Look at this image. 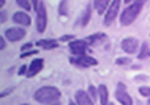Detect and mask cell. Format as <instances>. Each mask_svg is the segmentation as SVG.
Returning a JSON list of instances; mask_svg holds the SVG:
<instances>
[{
  "label": "cell",
  "mask_w": 150,
  "mask_h": 105,
  "mask_svg": "<svg viewBox=\"0 0 150 105\" xmlns=\"http://www.w3.org/2000/svg\"><path fill=\"white\" fill-rule=\"evenodd\" d=\"M34 100L40 104H55L61 99V91L57 87L45 85L34 92Z\"/></svg>",
  "instance_id": "cell-1"
},
{
  "label": "cell",
  "mask_w": 150,
  "mask_h": 105,
  "mask_svg": "<svg viewBox=\"0 0 150 105\" xmlns=\"http://www.w3.org/2000/svg\"><path fill=\"white\" fill-rule=\"evenodd\" d=\"M146 0H133V3L127 7L124 11H122L121 16H120V23L121 25L128 26L130 24H133L136 21V18L138 17V15L141 13V9L144 8Z\"/></svg>",
  "instance_id": "cell-2"
},
{
  "label": "cell",
  "mask_w": 150,
  "mask_h": 105,
  "mask_svg": "<svg viewBox=\"0 0 150 105\" xmlns=\"http://www.w3.org/2000/svg\"><path fill=\"white\" fill-rule=\"evenodd\" d=\"M47 26V12L44 3H38L36 8V28L38 33H44Z\"/></svg>",
  "instance_id": "cell-3"
},
{
  "label": "cell",
  "mask_w": 150,
  "mask_h": 105,
  "mask_svg": "<svg viewBox=\"0 0 150 105\" xmlns=\"http://www.w3.org/2000/svg\"><path fill=\"white\" fill-rule=\"evenodd\" d=\"M120 7H121V0H112L109 4V8L105 9V16H104V25H111L117 17L120 12Z\"/></svg>",
  "instance_id": "cell-4"
},
{
  "label": "cell",
  "mask_w": 150,
  "mask_h": 105,
  "mask_svg": "<svg viewBox=\"0 0 150 105\" xmlns=\"http://www.w3.org/2000/svg\"><path fill=\"white\" fill-rule=\"evenodd\" d=\"M25 36H26V30L24 28H21V26H13V28H8L5 30V38L9 42L21 41Z\"/></svg>",
  "instance_id": "cell-5"
},
{
  "label": "cell",
  "mask_w": 150,
  "mask_h": 105,
  "mask_svg": "<svg viewBox=\"0 0 150 105\" xmlns=\"http://www.w3.org/2000/svg\"><path fill=\"white\" fill-rule=\"evenodd\" d=\"M69 47H70V51L74 55H82V54H86V51H87L88 42L84 41V39H75V41H71L69 44Z\"/></svg>",
  "instance_id": "cell-6"
},
{
  "label": "cell",
  "mask_w": 150,
  "mask_h": 105,
  "mask_svg": "<svg viewBox=\"0 0 150 105\" xmlns=\"http://www.w3.org/2000/svg\"><path fill=\"white\" fill-rule=\"evenodd\" d=\"M116 100L124 105H132L133 103L132 97H130V95H128L127 88L122 83H119V85L116 88Z\"/></svg>",
  "instance_id": "cell-7"
},
{
  "label": "cell",
  "mask_w": 150,
  "mask_h": 105,
  "mask_svg": "<svg viewBox=\"0 0 150 105\" xmlns=\"http://www.w3.org/2000/svg\"><path fill=\"white\" fill-rule=\"evenodd\" d=\"M44 68V59L42 58H36L30 62V64L28 66V70H26V78H33L36 76L37 74L42 71Z\"/></svg>",
  "instance_id": "cell-8"
},
{
  "label": "cell",
  "mask_w": 150,
  "mask_h": 105,
  "mask_svg": "<svg viewBox=\"0 0 150 105\" xmlns=\"http://www.w3.org/2000/svg\"><path fill=\"white\" fill-rule=\"evenodd\" d=\"M138 45H140V42H138L137 38H134V37H127L121 42V49L127 54H134L138 49Z\"/></svg>",
  "instance_id": "cell-9"
},
{
  "label": "cell",
  "mask_w": 150,
  "mask_h": 105,
  "mask_svg": "<svg viewBox=\"0 0 150 105\" xmlns=\"http://www.w3.org/2000/svg\"><path fill=\"white\" fill-rule=\"evenodd\" d=\"M71 62L79 67H91V66H96V64H98V61H96L95 58L88 56V55H86V54L76 55V58H71Z\"/></svg>",
  "instance_id": "cell-10"
},
{
  "label": "cell",
  "mask_w": 150,
  "mask_h": 105,
  "mask_svg": "<svg viewBox=\"0 0 150 105\" xmlns=\"http://www.w3.org/2000/svg\"><path fill=\"white\" fill-rule=\"evenodd\" d=\"M12 21L15 24L20 26H29L32 24V18L26 12H23V11H18V12H15L12 16Z\"/></svg>",
  "instance_id": "cell-11"
},
{
  "label": "cell",
  "mask_w": 150,
  "mask_h": 105,
  "mask_svg": "<svg viewBox=\"0 0 150 105\" xmlns=\"http://www.w3.org/2000/svg\"><path fill=\"white\" fill-rule=\"evenodd\" d=\"M75 101L79 105H92L93 104L92 99L90 97L88 92H84V91H82V89L75 92Z\"/></svg>",
  "instance_id": "cell-12"
},
{
  "label": "cell",
  "mask_w": 150,
  "mask_h": 105,
  "mask_svg": "<svg viewBox=\"0 0 150 105\" xmlns=\"http://www.w3.org/2000/svg\"><path fill=\"white\" fill-rule=\"evenodd\" d=\"M36 45L45 50H52V49L58 47V42L55 39H40V41L36 42Z\"/></svg>",
  "instance_id": "cell-13"
},
{
  "label": "cell",
  "mask_w": 150,
  "mask_h": 105,
  "mask_svg": "<svg viewBox=\"0 0 150 105\" xmlns=\"http://www.w3.org/2000/svg\"><path fill=\"white\" fill-rule=\"evenodd\" d=\"M98 93H99V99H100V103L103 105H105L108 103V89L104 84H100L98 88Z\"/></svg>",
  "instance_id": "cell-14"
},
{
  "label": "cell",
  "mask_w": 150,
  "mask_h": 105,
  "mask_svg": "<svg viewBox=\"0 0 150 105\" xmlns=\"http://www.w3.org/2000/svg\"><path fill=\"white\" fill-rule=\"evenodd\" d=\"M109 4V0H93V5H95V9L98 11L99 15L105 12L107 7Z\"/></svg>",
  "instance_id": "cell-15"
},
{
  "label": "cell",
  "mask_w": 150,
  "mask_h": 105,
  "mask_svg": "<svg viewBox=\"0 0 150 105\" xmlns=\"http://www.w3.org/2000/svg\"><path fill=\"white\" fill-rule=\"evenodd\" d=\"M90 18H91V5L88 4L87 7H86L84 13H83V16H82V20H80V24H82V26L87 25V24L90 23Z\"/></svg>",
  "instance_id": "cell-16"
},
{
  "label": "cell",
  "mask_w": 150,
  "mask_h": 105,
  "mask_svg": "<svg viewBox=\"0 0 150 105\" xmlns=\"http://www.w3.org/2000/svg\"><path fill=\"white\" fill-rule=\"evenodd\" d=\"M150 56V49L148 46L146 42H144L142 46H141V51L138 54V59H145V58H149Z\"/></svg>",
  "instance_id": "cell-17"
},
{
  "label": "cell",
  "mask_w": 150,
  "mask_h": 105,
  "mask_svg": "<svg viewBox=\"0 0 150 105\" xmlns=\"http://www.w3.org/2000/svg\"><path fill=\"white\" fill-rule=\"evenodd\" d=\"M104 34H101V33H96V34H92V36H90L86 41L88 42V45H93V44H98V42H100V39H103L104 38Z\"/></svg>",
  "instance_id": "cell-18"
},
{
  "label": "cell",
  "mask_w": 150,
  "mask_h": 105,
  "mask_svg": "<svg viewBox=\"0 0 150 105\" xmlns=\"http://www.w3.org/2000/svg\"><path fill=\"white\" fill-rule=\"evenodd\" d=\"M67 9H69V0H62V1L59 3V8H58L59 15L61 16H66L67 15Z\"/></svg>",
  "instance_id": "cell-19"
},
{
  "label": "cell",
  "mask_w": 150,
  "mask_h": 105,
  "mask_svg": "<svg viewBox=\"0 0 150 105\" xmlns=\"http://www.w3.org/2000/svg\"><path fill=\"white\" fill-rule=\"evenodd\" d=\"M17 5H20L23 9L25 11H30L32 9V4H30V0H16Z\"/></svg>",
  "instance_id": "cell-20"
},
{
  "label": "cell",
  "mask_w": 150,
  "mask_h": 105,
  "mask_svg": "<svg viewBox=\"0 0 150 105\" xmlns=\"http://www.w3.org/2000/svg\"><path fill=\"white\" fill-rule=\"evenodd\" d=\"M88 95H90V97L92 99V101L95 103L96 99H98V89H96L93 85H90V87H88Z\"/></svg>",
  "instance_id": "cell-21"
},
{
  "label": "cell",
  "mask_w": 150,
  "mask_h": 105,
  "mask_svg": "<svg viewBox=\"0 0 150 105\" xmlns=\"http://www.w3.org/2000/svg\"><path fill=\"white\" fill-rule=\"evenodd\" d=\"M138 92H140L142 96H145V97H149V96H150V87H146V85H144V87H140Z\"/></svg>",
  "instance_id": "cell-22"
},
{
  "label": "cell",
  "mask_w": 150,
  "mask_h": 105,
  "mask_svg": "<svg viewBox=\"0 0 150 105\" xmlns=\"http://www.w3.org/2000/svg\"><path fill=\"white\" fill-rule=\"evenodd\" d=\"M130 62H132L130 58H117L116 59V64H119V66H124V64H128Z\"/></svg>",
  "instance_id": "cell-23"
},
{
  "label": "cell",
  "mask_w": 150,
  "mask_h": 105,
  "mask_svg": "<svg viewBox=\"0 0 150 105\" xmlns=\"http://www.w3.org/2000/svg\"><path fill=\"white\" fill-rule=\"evenodd\" d=\"M7 18H8L7 11H1V9H0V24H4L5 21H7Z\"/></svg>",
  "instance_id": "cell-24"
},
{
  "label": "cell",
  "mask_w": 150,
  "mask_h": 105,
  "mask_svg": "<svg viewBox=\"0 0 150 105\" xmlns=\"http://www.w3.org/2000/svg\"><path fill=\"white\" fill-rule=\"evenodd\" d=\"M38 53V50H29V51H25V53H23L21 54V58H28V56H30V55H34V54H37Z\"/></svg>",
  "instance_id": "cell-25"
},
{
  "label": "cell",
  "mask_w": 150,
  "mask_h": 105,
  "mask_svg": "<svg viewBox=\"0 0 150 105\" xmlns=\"http://www.w3.org/2000/svg\"><path fill=\"white\" fill-rule=\"evenodd\" d=\"M32 46H33V44H32V42H28V44H25V45H23V46H21V51H26V50H30Z\"/></svg>",
  "instance_id": "cell-26"
},
{
  "label": "cell",
  "mask_w": 150,
  "mask_h": 105,
  "mask_svg": "<svg viewBox=\"0 0 150 105\" xmlns=\"http://www.w3.org/2000/svg\"><path fill=\"white\" fill-rule=\"evenodd\" d=\"M26 70H28V66L23 64V66L18 68V75H25V74H26Z\"/></svg>",
  "instance_id": "cell-27"
},
{
  "label": "cell",
  "mask_w": 150,
  "mask_h": 105,
  "mask_svg": "<svg viewBox=\"0 0 150 105\" xmlns=\"http://www.w3.org/2000/svg\"><path fill=\"white\" fill-rule=\"evenodd\" d=\"M71 39H74V36H62V37H61V41H62V42L71 41Z\"/></svg>",
  "instance_id": "cell-28"
},
{
  "label": "cell",
  "mask_w": 150,
  "mask_h": 105,
  "mask_svg": "<svg viewBox=\"0 0 150 105\" xmlns=\"http://www.w3.org/2000/svg\"><path fill=\"white\" fill-rule=\"evenodd\" d=\"M5 45H7V44H5V39L3 38L1 36H0V50L5 49Z\"/></svg>",
  "instance_id": "cell-29"
},
{
  "label": "cell",
  "mask_w": 150,
  "mask_h": 105,
  "mask_svg": "<svg viewBox=\"0 0 150 105\" xmlns=\"http://www.w3.org/2000/svg\"><path fill=\"white\" fill-rule=\"evenodd\" d=\"M38 0H30V4H32V8H33L34 11H36V8H37V5H38Z\"/></svg>",
  "instance_id": "cell-30"
},
{
  "label": "cell",
  "mask_w": 150,
  "mask_h": 105,
  "mask_svg": "<svg viewBox=\"0 0 150 105\" xmlns=\"http://www.w3.org/2000/svg\"><path fill=\"white\" fill-rule=\"evenodd\" d=\"M4 4H5V0H0V9L4 7Z\"/></svg>",
  "instance_id": "cell-31"
},
{
  "label": "cell",
  "mask_w": 150,
  "mask_h": 105,
  "mask_svg": "<svg viewBox=\"0 0 150 105\" xmlns=\"http://www.w3.org/2000/svg\"><path fill=\"white\" fill-rule=\"evenodd\" d=\"M7 93H8V92H3V93H0V99L4 97V96H7Z\"/></svg>",
  "instance_id": "cell-32"
},
{
  "label": "cell",
  "mask_w": 150,
  "mask_h": 105,
  "mask_svg": "<svg viewBox=\"0 0 150 105\" xmlns=\"http://www.w3.org/2000/svg\"><path fill=\"white\" fill-rule=\"evenodd\" d=\"M124 1L127 3V4H129V3H130V1H133V0H124Z\"/></svg>",
  "instance_id": "cell-33"
},
{
  "label": "cell",
  "mask_w": 150,
  "mask_h": 105,
  "mask_svg": "<svg viewBox=\"0 0 150 105\" xmlns=\"http://www.w3.org/2000/svg\"><path fill=\"white\" fill-rule=\"evenodd\" d=\"M148 104H150V96H149V100H148Z\"/></svg>",
  "instance_id": "cell-34"
}]
</instances>
